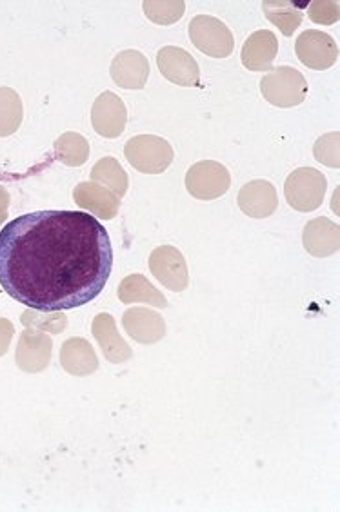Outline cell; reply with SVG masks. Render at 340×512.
Here are the masks:
<instances>
[{
    "label": "cell",
    "instance_id": "obj_1",
    "mask_svg": "<svg viewBox=\"0 0 340 512\" xmlns=\"http://www.w3.org/2000/svg\"><path fill=\"white\" fill-rule=\"evenodd\" d=\"M113 269L106 227L82 211H35L0 229V286L20 304L57 313L86 306Z\"/></svg>",
    "mask_w": 340,
    "mask_h": 512
},
{
    "label": "cell",
    "instance_id": "obj_2",
    "mask_svg": "<svg viewBox=\"0 0 340 512\" xmlns=\"http://www.w3.org/2000/svg\"><path fill=\"white\" fill-rule=\"evenodd\" d=\"M124 157L139 173L160 175L170 168L175 153L168 140L155 135H139L126 142Z\"/></svg>",
    "mask_w": 340,
    "mask_h": 512
},
{
    "label": "cell",
    "instance_id": "obj_3",
    "mask_svg": "<svg viewBox=\"0 0 340 512\" xmlns=\"http://www.w3.org/2000/svg\"><path fill=\"white\" fill-rule=\"evenodd\" d=\"M260 93L271 106L293 108L306 100L308 82L297 69L280 66L260 80Z\"/></svg>",
    "mask_w": 340,
    "mask_h": 512
},
{
    "label": "cell",
    "instance_id": "obj_4",
    "mask_svg": "<svg viewBox=\"0 0 340 512\" xmlns=\"http://www.w3.org/2000/svg\"><path fill=\"white\" fill-rule=\"evenodd\" d=\"M328 189V180L319 169H295L284 184V195L293 209L310 213L322 206Z\"/></svg>",
    "mask_w": 340,
    "mask_h": 512
},
{
    "label": "cell",
    "instance_id": "obj_5",
    "mask_svg": "<svg viewBox=\"0 0 340 512\" xmlns=\"http://www.w3.org/2000/svg\"><path fill=\"white\" fill-rule=\"evenodd\" d=\"M190 39L197 50L213 59H228L233 48L235 39L230 28L211 15H197L190 22Z\"/></svg>",
    "mask_w": 340,
    "mask_h": 512
},
{
    "label": "cell",
    "instance_id": "obj_6",
    "mask_svg": "<svg viewBox=\"0 0 340 512\" xmlns=\"http://www.w3.org/2000/svg\"><path fill=\"white\" fill-rule=\"evenodd\" d=\"M230 188V171L215 160L197 162L186 173V189L193 198L215 200L226 195Z\"/></svg>",
    "mask_w": 340,
    "mask_h": 512
},
{
    "label": "cell",
    "instance_id": "obj_7",
    "mask_svg": "<svg viewBox=\"0 0 340 512\" xmlns=\"http://www.w3.org/2000/svg\"><path fill=\"white\" fill-rule=\"evenodd\" d=\"M150 271L160 284L173 293H182L190 284L186 258L173 246H160L150 255Z\"/></svg>",
    "mask_w": 340,
    "mask_h": 512
},
{
    "label": "cell",
    "instance_id": "obj_8",
    "mask_svg": "<svg viewBox=\"0 0 340 512\" xmlns=\"http://www.w3.org/2000/svg\"><path fill=\"white\" fill-rule=\"evenodd\" d=\"M295 53L306 68L315 71L330 69L339 60V46L328 33L308 30L300 33L295 42Z\"/></svg>",
    "mask_w": 340,
    "mask_h": 512
},
{
    "label": "cell",
    "instance_id": "obj_9",
    "mask_svg": "<svg viewBox=\"0 0 340 512\" xmlns=\"http://www.w3.org/2000/svg\"><path fill=\"white\" fill-rule=\"evenodd\" d=\"M128 122V109L119 95L104 91L91 108V124L100 137L117 138L124 133Z\"/></svg>",
    "mask_w": 340,
    "mask_h": 512
},
{
    "label": "cell",
    "instance_id": "obj_10",
    "mask_svg": "<svg viewBox=\"0 0 340 512\" xmlns=\"http://www.w3.org/2000/svg\"><path fill=\"white\" fill-rule=\"evenodd\" d=\"M157 66H159L160 73L177 86H182V88L199 86V64L188 51L182 50V48L164 46L157 53Z\"/></svg>",
    "mask_w": 340,
    "mask_h": 512
},
{
    "label": "cell",
    "instance_id": "obj_11",
    "mask_svg": "<svg viewBox=\"0 0 340 512\" xmlns=\"http://www.w3.org/2000/svg\"><path fill=\"white\" fill-rule=\"evenodd\" d=\"M51 351H53V342L50 336L37 329H26L20 335L15 360L20 371L35 375L50 365Z\"/></svg>",
    "mask_w": 340,
    "mask_h": 512
},
{
    "label": "cell",
    "instance_id": "obj_12",
    "mask_svg": "<svg viewBox=\"0 0 340 512\" xmlns=\"http://www.w3.org/2000/svg\"><path fill=\"white\" fill-rule=\"evenodd\" d=\"M110 75L119 88L142 89L150 77V62L140 51H120L111 60Z\"/></svg>",
    "mask_w": 340,
    "mask_h": 512
},
{
    "label": "cell",
    "instance_id": "obj_13",
    "mask_svg": "<svg viewBox=\"0 0 340 512\" xmlns=\"http://www.w3.org/2000/svg\"><path fill=\"white\" fill-rule=\"evenodd\" d=\"M122 327L135 342L144 345L157 344L166 335L164 318L146 307L128 309L122 315Z\"/></svg>",
    "mask_w": 340,
    "mask_h": 512
},
{
    "label": "cell",
    "instance_id": "obj_14",
    "mask_svg": "<svg viewBox=\"0 0 340 512\" xmlns=\"http://www.w3.org/2000/svg\"><path fill=\"white\" fill-rule=\"evenodd\" d=\"M91 333L99 342L102 355L111 364H124L133 358L130 345L126 344V340L120 336L115 318L108 313H100L95 316V320L91 324Z\"/></svg>",
    "mask_w": 340,
    "mask_h": 512
},
{
    "label": "cell",
    "instance_id": "obj_15",
    "mask_svg": "<svg viewBox=\"0 0 340 512\" xmlns=\"http://www.w3.org/2000/svg\"><path fill=\"white\" fill-rule=\"evenodd\" d=\"M240 211L251 218H268L277 211V189L268 180H253L239 191Z\"/></svg>",
    "mask_w": 340,
    "mask_h": 512
},
{
    "label": "cell",
    "instance_id": "obj_16",
    "mask_svg": "<svg viewBox=\"0 0 340 512\" xmlns=\"http://www.w3.org/2000/svg\"><path fill=\"white\" fill-rule=\"evenodd\" d=\"M302 246L317 258L339 253L340 249V226L331 222L330 218L320 217L311 220L304 227L302 233Z\"/></svg>",
    "mask_w": 340,
    "mask_h": 512
},
{
    "label": "cell",
    "instance_id": "obj_17",
    "mask_svg": "<svg viewBox=\"0 0 340 512\" xmlns=\"http://www.w3.org/2000/svg\"><path fill=\"white\" fill-rule=\"evenodd\" d=\"M279 53V40L270 30H259L251 33L242 46L240 59L244 68L250 71H268L273 68V60Z\"/></svg>",
    "mask_w": 340,
    "mask_h": 512
},
{
    "label": "cell",
    "instance_id": "obj_18",
    "mask_svg": "<svg viewBox=\"0 0 340 512\" xmlns=\"http://www.w3.org/2000/svg\"><path fill=\"white\" fill-rule=\"evenodd\" d=\"M73 198L80 209L97 215L100 220H113L119 213L120 198L113 195L110 189L102 188L100 184L80 182L73 189Z\"/></svg>",
    "mask_w": 340,
    "mask_h": 512
},
{
    "label": "cell",
    "instance_id": "obj_19",
    "mask_svg": "<svg viewBox=\"0 0 340 512\" xmlns=\"http://www.w3.org/2000/svg\"><path fill=\"white\" fill-rule=\"evenodd\" d=\"M60 365L71 376H90L99 369V358L86 338H70L60 349Z\"/></svg>",
    "mask_w": 340,
    "mask_h": 512
},
{
    "label": "cell",
    "instance_id": "obj_20",
    "mask_svg": "<svg viewBox=\"0 0 340 512\" xmlns=\"http://www.w3.org/2000/svg\"><path fill=\"white\" fill-rule=\"evenodd\" d=\"M119 300L126 306L140 302V304L159 307V309L168 307L166 296L162 295L157 287L151 286L150 280L142 275L126 276L120 282Z\"/></svg>",
    "mask_w": 340,
    "mask_h": 512
},
{
    "label": "cell",
    "instance_id": "obj_21",
    "mask_svg": "<svg viewBox=\"0 0 340 512\" xmlns=\"http://www.w3.org/2000/svg\"><path fill=\"white\" fill-rule=\"evenodd\" d=\"M266 19L279 28L284 37H291L304 20V13L290 0H266L262 4Z\"/></svg>",
    "mask_w": 340,
    "mask_h": 512
},
{
    "label": "cell",
    "instance_id": "obj_22",
    "mask_svg": "<svg viewBox=\"0 0 340 512\" xmlns=\"http://www.w3.org/2000/svg\"><path fill=\"white\" fill-rule=\"evenodd\" d=\"M55 157L59 162H62L64 166L68 168H80L88 162L90 158V142L86 138L75 133V131H68V133H62L55 144Z\"/></svg>",
    "mask_w": 340,
    "mask_h": 512
},
{
    "label": "cell",
    "instance_id": "obj_23",
    "mask_svg": "<svg viewBox=\"0 0 340 512\" xmlns=\"http://www.w3.org/2000/svg\"><path fill=\"white\" fill-rule=\"evenodd\" d=\"M91 180L106 186L113 195H117L119 198L128 193V186H130L128 173L122 169L117 158L113 157L100 158L99 162L91 169Z\"/></svg>",
    "mask_w": 340,
    "mask_h": 512
},
{
    "label": "cell",
    "instance_id": "obj_24",
    "mask_svg": "<svg viewBox=\"0 0 340 512\" xmlns=\"http://www.w3.org/2000/svg\"><path fill=\"white\" fill-rule=\"evenodd\" d=\"M24 108L15 89L0 88V137H10L22 124Z\"/></svg>",
    "mask_w": 340,
    "mask_h": 512
},
{
    "label": "cell",
    "instance_id": "obj_25",
    "mask_svg": "<svg viewBox=\"0 0 340 512\" xmlns=\"http://www.w3.org/2000/svg\"><path fill=\"white\" fill-rule=\"evenodd\" d=\"M20 322L26 329H37L42 333H50V335H60L68 327V318H66V315H62L60 311L48 313V311L30 309V307L22 313Z\"/></svg>",
    "mask_w": 340,
    "mask_h": 512
},
{
    "label": "cell",
    "instance_id": "obj_26",
    "mask_svg": "<svg viewBox=\"0 0 340 512\" xmlns=\"http://www.w3.org/2000/svg\"><path fill=\"white\" fill-rule=\"evenodd\" d=\"M146 17L159 26H170L182 19L186 11V2L182 0H146L142 4Z\"/></svg>",
    "mask_w": 340,
    "mask_h": 512
},
{
    "label": "cell",
    "instance_id": "obj_27",
    "mask_svg": "<svg viewBox=\"0 0 340 512\" xmlns=\"http://www.w3.org/2000/svg\"><path fill=\"white\" fill-rule=\"evenodd\" d=\"M339 146H340V133L339 131H331L326 133L315 142L313 146V155L317 158V162L328 166V168H339L340 157H339Z\"/></svg>",
    "mask_w": 340,
    "mask_h": 512
},
{
    "label": "cell",
    "instance_id": "obj_28",
    "mask_svg": "<svg viewBox=\"0 0 340 512\" xmlns=\"http://www.w3.org/2000/svg\"><path fill=\"white\" fill-rule=\"evenodd\" d=\"M308 15L315 24H326V26L335 24L340 17L339 2H326V0L310 2Z\"/></svg>",
    "mask_w": 340,
    "mask_h": 512
},
{
    "label": "cell",
    "instance_id": "obj_29",
    "mask_svg": "<svg viewBox=\"0 0 340 512\" xmlns=\"http://www.w3.org/2000/svg\"><path fill=\"white\" fill-rule=\"evenodd\" d=\"M13 324L8 318H0V356L6 355L10 349L11 338H13Z\"/></svg>",
    "mask_w": 340,
    "mask_h": 512
},
{
    "label": "cell",
    "instance_id": "obj_30",
    "mask_svg": "<svg viewBox=\"0 0 340 512\" xmlns=\"http://www.w3.org/2000/svg\"><path fill=\"white\" fill-rule=\"evenodd\" d=\"M8 207H10V193L0 186V226L8 218Z\"/></svg>",
    "mask_w": 340,
    "mask_h": 512
}]
</instances>
